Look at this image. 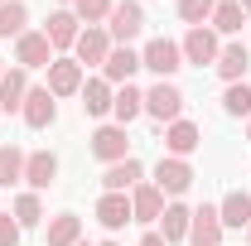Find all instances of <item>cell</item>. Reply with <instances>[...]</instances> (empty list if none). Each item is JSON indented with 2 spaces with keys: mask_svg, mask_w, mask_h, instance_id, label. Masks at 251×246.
Returning <instances> with one entry per match:
<instances>
[{
  "mask_svg": "<svg viewBox=\"0 0 251 246\" xmlns=\"http://www.w3.org/2000/svg\"><path fill=\"white\" fill-rule=\"evenodd\" d=\"M140 68H150V73H159V82H169V77L184 68V49H179L174 39H150V44L140 49Z\"/></svg>",
  "mask_w": 251,
  "mask_h": 246,
  "instance_id": "6da1fadb",
  "label": "cell"
},
{
  "mask_svg": "<svg viewBox=\"0 0 251 246\" xmlns=\"http://www.w3.org/2000/svg\"><path fill=\"white\" fill-rule=\"evenodd\" d=\"M145 29V10H140V0H121V5H111V15H106V34H111V44H130V39H140Z\"/></svg>",
  "mask_w": 251,
  "mask_h": 246,
  "instance_id": "7a4b0ae2",
  "label": "cell"
},
{
  "mask_svg": "<svg viewBox=\"0 0 251 246\" xmlns=\"http://www.w3.org/2000/svg\"><path fill=\"white\" fill-rule=\"evenodd\" d=\"M111 49H116V44H111V34L101 29V25H87V29L77 34V44H73V58L82 63V68H101Z\"/></svg>",
  "mask_w": 251,
  "mask_h": 246,
  "instance_id": "3957f363",
  "label": "cell"
},
{
  "mask_svg": "<svg viewBox=\"0 0 251 246\" xmlns=\"http://www.w3.org/2000/svg\"><path fill=\"white\" fill-rule=\"evenodd\" d=\"M145 111H150L155 121H164V125L179 121V116H184V92H179L174 82H155V87L145 92Z\"/></svg>",
  "mask_w": 251,
  "mask_h": 246,
  "instance_id": "277c9868",
  "label": "cell"
},
{
  "mask_svg": "<svg viewBox=\"0 0 251 246\" xmlns=\"http://www.w3.org/2000/svg\"><path fill=\"white\" fill-rule=\"evenodd\" d=\"M188 184H193V164H188V159H174V154H164V159L155 164V188L164 193V198H179Z\"/></svg>",
  "mask_w": 251,
  "mask_h": 246,
  "instance_id": "5b68a950",
  "label": "cell"
},
{
  "mask_svg": "<svg viewBox=\"0 0 251 246\" xmlns=\"http://www.w3.org/2000/svg\"><path fill=\"white\" fill-rule=\"evenodd\" d=\"M15 63L25 68V73H34V68H49L53 63V44L44 39V29H29L15 39Z\"/></svg>",
  "mask_w": 251,
  "mask_h": 246,
  "instance_id": "8992f818",
  "label": "cell"
},
{
  "mask_svg": "<svg viewBox=\"0 0 251 246\" xmlns=\"http://www.w3.org/2000/svg\"><path fill=\"white\" fill-rule=\"evenodd\" d=\"M20 116H25V125H29V130L53 125V121H58V97L49 92V87H29L25 106H20Z\"/></svg>",
  "mask_w": 251,
  "mask_h": 246,
  "instance_id": "52a82bcc",
  "label": "cell"
},
{
  "mask_svg": "<svg viewBox=\"0 0 251 246\" xmlns=\"http://www.w3.org/2000/svg\"><path fill=\"white\" fill-rule=\"evenodd\" d=\"M179 49H184V63H193V68H213V63H218V53H222L218 34L203 29V25H198V29H188Z\"/></svg>",
  "mask_w": 251,
  "mask_h": 246,
  "instance_id": "ba28073f",
  "label": "cell"
},
{
  "mask_svg": "<svg viewBox=\"0 0 251 246\" xmlns=\"http://www.w3.org/2000/svg\"><path fill=\"white\" fill-rule=\"evenodd\" d=\"M222 213L213 208V203H203V208H193V217H188V242L193 246H218L222 242Z\"/></svg>",
  "mask_w": 251,
  "mask_h": 246,
  "instance_id": "9c48e42d",
  "label": "cell"
},
{
  "mask_svg": "<svg viewBox=\"0 0 251 246\" xmlns=\"http://www.w3.org/2000/svg\"><path fill=\"white\" fill-rule=\"evenodd\" d=\"M135 184H145V164L135 159V154H126L116 164H106V174H101V188L106 193H130Z\"/></svg>",
  "mask_w": 251,
  "mask_h": 246,
  "instance_id": "30bf717a",
  "label": "cell"
},
{
  "mask_svg": "<svg viewBox=\"0 0 251 246\" xmlns=\"http://www.w3.org/2000/svg\"><path fill=\"white\" fill-rule=\"evenodd\" d=\"M92 154L101 164H116L130 154V140H126V125H97L92 130Z\"/></svg>",
  "mask_w": 251,
  "mask_h": 246,
  "instance_id": "8fae6325",
  "label": "cell"
},
{
  "mask_svg": "<svg viewBox=\"0 0 251 246\" xmlns=\"http://www.w3.org/2000/svg\"><path fill=\"white\" fill-rule=\"evenodd\" d=\"M135 68H140V53H135L130 44H116V49L106 53V63H101V77H106L111 87H126V82L135 77Z\"/></svg>",
  "mask_w": 251,
  "mask_h": 246,
  "instance_id": "7c38bea8",
  "label": "cell"
},
{
  "mask_svg": "<svg viewBox=\"0 0 251 246\" xmlns=\"http://www.w3.org/2000/svg\"><path fill=\"white\" fill-rule=\"evenodd\" d=\"M53 179H58V154L53 150H34L29 159H25V184H29V193L53 188Z\"/></svg>",
  "mask_w": 251,
  "mask_h": 246,
  "instance_id": "4fadbf2b",
  "label": "cell"
},
{
  "mask_svg": "<svg viewBox=\"0 0 251 246\" xmlns=\"http://www.w3.org/2000/svg\"><path fill=\"white\" fill-rule=\"evenodd\" d=\"M49 92H53V97L82 92V63H77V58H53V63H49Z\"/></svg>",
  "mask_w": 251,
  "mask_h": 246,
  "instance_id": "5bb4252c",
  "label": "cell"
},
{
  "mask_svg": "<svg viewBox=\"0 0 251 246\" xmlns=\"http://www.w3.org/2000/svg\"><path fill=\"white\" fill-rule=\"evenodd\" d=\"M198 140H203V130H198L193 121H184V116L164 125V150L174 154V159H188V154L198 150Z\"/></svg>",
  "mask_w": 251,
  "mask_h": 246,
  "instance_id": "9a60e30c",
  "label": "cell"
},
{
  "mask_svg": "<svg viewBox=\"0 0 251 246\" xmlns=\"http://www.w3.org/2000/svg\"><path fill=\"white\" fill-rule=\"evenodd\" d=\"M164 217V193L155 184H135L130 188V222H159Z\"/></svg>",
  "mask_w": 251,
  "mask_h": 246,
  "instance_id": "2e32d148",
  "label": "cell"
},
{
  "mask_svg": "<svg viewBox=\"0 0 251 246\" xmlns=\"http://www.w3.org/2000/svg\"><path fill=\"white\" fill-rule=\"evenodd\" d=\"M97 222L106 232H121L126 222H130V193H101L97 198Z\"/></svg>",
  "mask_w": 251,
  "mask_h": 246,
  "instance_id": "e0dca14e",
  "label": "cell"
},
{
  "mask_svg": "<svg viewBox=\"0 0 251 246\" xmlns=\"http://www.w3.org/2000/svg\"><path fill=\"white\" fill-rule=\"evenodd\" d=\"M77 34H82V29H77V15H73V10H53L49 25H44V39L53 44V53H58V49H73Z\"/></svg>",
  "mask_w": 251,
  "mask_h": 246,
  "instance_id": "ac0fdd59",
  "label": "cell"
},
{
  "mask_svg": "<svg viewBox=\"0 0 251 246\" xmlns=\"http://www.w3.org/2000/svg\"><path fill=\"white\" fill-rule=\"evenodd\" d=\"M213 68H218L227 82H242V77H247V68H251V49L232 39V44H222V53H218V63H213Z\"/></svg>",
  "mask_w": 251,
  "mask_h": 246,
  "instance_id": "d6986e66",
  "label": "cell"
},
{
  "mask_svg": "<svg viewBox=\"0 0 251 246\" xmlns=\"http://www.w3.org/2000/svg\"><path fill=\"white\" fill-rule=\"evenodd\" d=\"M77 97H82V111H87V116H106L111 101H116V87H111L106 77H87Z\"/></svg>",
  "mask_w": 251,
  "mask_h": 246,
  "instance_id": "ffe728a7",
  "label": "cell"
},
{
  "mask_svg": "<svg viewBox=\"0 0 251 246\" xmlns=\"http://www.w3.org/2000/svg\"><path fill=\"white\" fill-rule=\"evenodd\" d=\"M25 97H29V77H25V68H5V77H0V111H20Z\"/></svg>",
  "mask_w": 251,
  "mask_h": 246,
  "instance_id": "44dd1931",
  "label": "cell"
},
{
  "mask_svg": "<svg viewBox=\"0 0 251 246\" xmlns=\"http://www.w3.org/2000/svg\"><path fill=\"white\" fill-rule=\"evenodd\" d=\"M188 208L184 203H164V217H159V237L174 246V242H188Z\"/></svg>",
  "mask_w": 251,
  "mask_h": 246,
  "instance_id": "7402d4cb",
  "label": "cell"
},
{
  "mask_svg": "<svg viewBox=\"0 0 251 246\" xmlns=\"http://www.w3.org/2000/svg\"><path fill=\"white\" fill-rule=\"evenodd\" d=\"M218 213H222V227H237V232H242V227H251V198L242 188H232L218 203Z\"/></svg>",
  "mask_w": 251,
  "mask_h": 246,
  "instance_id": "603a6c76",
  "label": "cell"
},
{
  "mask_svg": "<svg viewBox=\"0 0 251 246\" xmlns=\"http://www.w3.org/2000/svg\"><path fill=\"white\" fill-rule=\"evenodd\" d=\"M140 111H145V92H140V87H130V82H126V87H116V101H111L116 125H130Z\"/></svg>",
  "mask_w": 251,
  "mask_h": 246,
  "instance_id": "cb8c5ba5",
  "label": "cell"
},
{
  "mask_svg": "<svg viewBox=\"0 0 251 246\" xmlns=\"http://www.w3.org/2000/svg\"><path fill=\"white\" fill-rule=\"evenodd\" d=\"M20 34H29V10H25V0H5L0 5V39H20Z\"/></svg>",
  "mask_w": 251,
  "mask_h": 246,
  "instance_id": "d4e9b609",
  "label": "cell"
},
{
  "mask_svg": "<svg viewBox=\"0 0 251 246\" xmlns=\"http://www.w3.org/2000/svg\"><path fill=\"white\" fill-rule=\"evenodd\" d=\"M77 242H82V217L58 213L49 222V246H77Z\"/></svg>",
  "mask_w": 251,
  "mask_h": 246,
  "instance_id": "484cf974",
  "label": "cell"
},
{
  "mask_svg": "<svg viewBox=\"0 0 251 246\" xmlns=\"http://www.w3.org/2000/svg\"><path fill=\"white\" fill-rule=\"evenodd\" d=\"M247 25V10L237 5V0H218V10H213V34H242Z\"/></svg>",
  "mask_w": 251,
  "mask_h": 246,
  "instance_id": "4316f807",
  "label": "cell"
},
{
  "mask_svg": "<svg viewBox=\"0 0 251 246\" xmlns=\"http://www.w3.org/2000/svg\"><path fill=\"white\" fill-rule=\"evenodd\" d=\"M25 159H29V154L20 150V145H0V188H10V184L25 179Z\"/></svg>",
  "mask_w": 251,
  "mask_h": 246,
  "instance_id": "83f0119b",
  "label": "cell"
},
{
  "mask_svg": "<svg viewBox=\"0 0 251 246\" xmlns=\"http://www.w3.org/2000/svg\"><path fill=\"white\" fill-rule=\"evenodd\" d=\"M222 111H227V116H251V87H247V82H227Z\"/></svg>",
  "mask_w": 251,
  "mask_h": 246,
  "instance_id": "f1b7e54d",
  "label": "cell"
},
{
  "mask_svg": "<svg viewBox=\"0 0 251 246\" xmlns=\"http://www.w3.org/2000/svg\"><path fill=\"white\" fill-rule=\"evenodd\" d=\"M15 222H20V227H39V222H44L39 193H20V198H15Z\"/></svg>",
  "mask_w": 251,
  "mask_h": 246,
  "instance_id": "f546056e",
  "label": "cell"
},
{
  "mask_svg": "<svg viewBox=\"0 0 251 246\" xmlns=\"http://www.w3.org/2000/svg\"><path fill=\"white\" fill-rule=\"evenodd\" d=\"M213 10H218V0H179V20L193 25V29H198V25H208V20H213Z\"/></svg>",
  "mask_w": 251,
  "mask_h": 246,
  "instance_id": "4dcf8cb0",
  "label": "cell"
},
{
  "mask_svg": "<svg viewBox=\"0 0 251 246\" xmlns=\"http://www.w3.org/2000/svg\"><path fill=\"white\" fill-rule=\"evenodd\" d=\"M111 5L116 0H73V15H77V25H101L111 15Z\"/></svg>",
  "mask_w": 251,
  "mask_h": 246,
  "instance_id": "1f68e13d",
  "label": "cell"
},
{
  "mask_svg": "<svg viewBox=\"0 0 251 246\" xmlns=\"http://www.w3.org/2000/svg\"><path fill=\"white\" fill-rule=\"evenodd\" d=\"M20 232H25V227H20L15 217L0 213V246H20Z\"/></svg>",
  "mask_w": 251,
  "mask_h": 246,
  "instance_id": "d6a6232c",
  "label": "cell"
},
{
  "mask_svg": "<svg viewBox=\"0 0 251 246\" xmlns=\"http://www.w3.org/2000/svg\"><path fill=\"white\" fill-rule=\"evenodd\" d=\"M140 246H169V242H164L159 232H145V237H140Z\"/></svg>",
  "mask_w": 251,
  "mask_h": 246,
  "instance_id": "836d02e7",
  "label": "cell"
},
{
  "mask_svg": "<svg viewBox=\"0 0 251 246\" xmlns=\"http://www.w3.org/2000/svg\"><path fill=\"white\" fill-rule=\"evenodd\" d=\"M237 5H242V10H247V15H251V0H237Z\"/></svg>",
  "mask_w": 251,
  "mask_h": 246,
  "instance_id": "e575fe53",
  "label": "cell"
},
{
  "mask_svg": "<svg viewBox=\"0 0 251 246\" xmlns=\"http://www.w3.org/2000/svg\"><path fill=\"white\" fill-rule=\"evenodd\" d=\"M247 140H251V116H247Z\"/></svg>",
  "mask_w": 251,
  "mask_h": 246,
  "instance_id": "d590c367",
  "label": "cell"
},
{
  "mask_svg": "<svg viewBox=\"0 0 251 246\" xmlns=\"http://www.w3.org/2000/svg\"><path fill=\"white\" fill-rule=\"evenodd\" d=\"M97 246H116V242H97Z\"/></svg>",
  "mask_w": 251,
  "mask_h": 246,
  "instance_id": "8d00e7d4",
  "label": "cell"
},
{
  "mask_svg": "<svg viewBox=\"0 0 251 246\" xmlns=\"http://www.w3.org/2000/svg\"><path fill=\"white\" fill-rule=\"evenodd\" d=\"M0 63H5V58H0ZM0 77H5V68H0Z\"/></svg>",
  "mask_w": 251,
  "mask_h": 246,
  "instance_id": "74e56055",
  "label": "cell"
},
{
  "mask_svg": "<svg viewBox=\"0 0 251 246\" xmlns=\"http://www.w3.org/2000/svg\"><path fill=\"white\" fill-rule=\"evenodd\" d=\"M77 246H87V242H77Z\"/></svg>",
  "mask_w": 251,
  "mask_h": 246,
  "instance_id": "f35d334b",
  "label": "cell"
},
{
  "mask_svg": "<svg viewBox=\"0 0 251 246\" xmlns=\"http://www.w3.org/2000/svg\"><path fill=\"white\" fill-rule=\"evenodd\" d=\"M0 5H5V0H0Z\"/></svg>",
  "mask_w": 251,
  "mask_h": 246,
  "instance_id": "ab89813d",
  "label": "cell"
},
{
  "mask_svg": "<svg viewBox=\"0 0 251 246\" xmlns=\"http://www.w3.org/2000/svg\"><path fill=\"white\" fill-rule=\"evenodd\" d=\"M247 232H251V227H247Z\"/></svg>",
  "mask_w": 251,
  "mask_h": 246,
  "instance_id": "60d3db41",
  "label": "cell"
}]
</instances>
